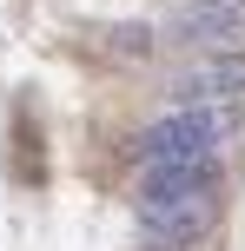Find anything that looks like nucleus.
Instances as JSON below:
<instances>
[{
  "label": "nucleus",
  "instance_id": "obj_1",
  "mask_svg": "<svg viewBox=\"0 0 245 251\" xmlns=\"http://www.w3.org/2000/svg\"><path fill=\"white\" fill-rule=\"evenodd\" d=\"M239 113L232 106H179L172 119L146 126L139 132V159L146 165H199V159H219V146L232 139Z\"/></svg>",
  "mask_w": 245,
  "mask_h": 251
},
{
  "label": "nucleus",
  "instance_id": "obj_2",
  "mask_svg": "<svg viewBox=\"0 0 245 251\" xmlns=\"http://www.w3.org/2000/svg\"><path fill=\"white\" fill-rule=\"evenodd\" d=\"M219 218V192H139V225L159 238H192Z\"/></svg>",
  "mask_w": 245,
  "mask_h": 251
},
{
  "label": "nucleus",
  "instance_id": "obj_3",
  "mask_svg": "<svg viewBox=\"0 0 245 251\" xmlns=\"http://www.w3.org/2000/svg\"><path fill=\"white\" fill-rule=\"evenodd\" d=\"M166 93H172L179 106L239 100V93H245V60H239V53H225V60H192V66H179V73L166 79Z\"/></svg>",
  "mask_w": 245,
  "mask_h": 251
},
{
  "label": "nucleus",
  "instance_id": "obj_4",
  "mask_svg": "<svg viewBox=\"0 0 245 251\" xmlns=\"http://www.w3.org/2000/svg\"><path fill=\"white\" fill-rule=\"evenodd\" d=\"M172 33L186 40V47H239L245 40V0H192V7L172 20Z\"/></svg>",
  "mask_w": 245,
  "mask_h": 251
}]
</instances>
